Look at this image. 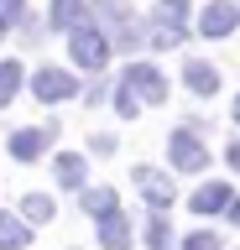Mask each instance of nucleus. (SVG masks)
Listing matches in <instances>:
<instances>
[{
	"instance_id": "obj_1",
	"label": "nucleus",
	"mask_w": 240,
	"mask_h": 250,
	"mask_svg": "<svg viewBox=\"0 0 240 250\" xmlns=\"http://www.w3.org/2000/svg\"><path fill=\"white\" fill-rule=\"evenodd\" d=\"M73 62H79V68H105V62H110V37H105V31L99 26H89V21H84V26H73Z\"/></svg>"
},
{
	"instance_id": "obj_2",
	"label": "nucleus",
	"mask_w": 240,
	"mask_h": 250,
	"mask_svg": "<svg viewBox=\"0 0 240 250\" xmlns=\"http://www.w3.org/2000/svg\"><path fill=\"white\" fill-rule=\"evenodd\" d=\"M183 16H188V5H162L152 21H146V47H177L188 31H183Z\"/></svg>"
},
{
	"instance_id": "obj_3",
	"label": "nucleus",
	"mask_w": 240,
	"mask_h": 250,
	"mask_svg": "<svg viewBox=\"0 0 240 250\" xmlns=\"http://www.w3.org/2000/svg\"><path fill=\"white\" fill-rule=\"evenodd\" d=\"M167 156H173L177 172H204L209 167V151H204V141L193 136V130H173L167 136Z\"/></svg>"
},
{
	"instance_id": "obj_4",
	"label": "nucleus",
	"mask_w": 240,
	"mask_h": 250,
	"mask_svg": "<svg viewBox=\"0 0 240 250\" xmlns=\"http://www.w3.org/2000/svg\"><path fill=\"white\" fill-rule=\"evenodd\" d=\"M136 99H146V104H157V99H167V78L152 68V62H131L126 68V78H120Z\"/></svg>"
},
{
	"instance_id": "obj_5",
	"label": "nucleus",
	"mask_w": 240,
	"mask_h": 250,
	"mask_svg": "<svg viewBox=\"0 0 240 250\" xmlns=\"http://www.w3.org/2000/svg\"><path fill=\"white\" fill-rule=\"evenodd\" d=\"M136 188H141L146 193V203H152V208H157V214H167V208H173V177H167V172H157V167H136Z\"/></svg>"
},
{
	"instance_id": "obj_6",
	"label": "nucleus",
	"mask_w": 240,
	"mask_h": 250,
	"mask_svg": "<svg viewBox=\"0 0 240 250\" xmlns=\"http://www.w3.org/2000/svg\"><path fill=\"white\" fill-rule=\"evenodd\" d=\"M32 94L42 104H58V99H73L79 83H73V73H63V68H42V73L32 78Z\"/></svg>"
},
{
	"instance_id": "obj_7",
	"label": "nucleus",
	"mask_w": 240,
	"mask_h": 250,
	"mask_svg": "<svg viewBox=\"0 0 240 250\" xmlns=\"http://www.w3.org/2000/svg\"><path fill=\"white\" fill-rule=\"evenodd\" d=\"M230 203H235V193H230L224 183H204L188 198V208H193V214H230Z\"/></svg>"
},
{
	"instance_id": "obj_8",
	"label": "nucleus",
	"mask_w": 240,
	"mask_h": 250,
	"mask_svg": "<svg viewBox=\"0 0 240 250\" xmlns=\"http://www.w3.org/2000/svg\"><path fill=\"white\" fill-rule=\"evenodd\" d=\"M235 21H240L235 5H230V0H214V5L204 11V21H198V31H204V37H230V31H235Z\"/></svg>"
},
{
	"instance_id": "obj_9",
	"label": "nucleus",
	"mask_w": 240,
	"mask_h": 250,
	"mask_svg": "<svg viewBox=\"0 0 240 250\" xmlns=\"http://www.w3.org/2000/svg\"><path fill=\"white\" fill-rule=\"evenodd\" d=\"M89 21V0H52V11H47V26L58 31H73Z\"/></svg>"
},
{
	"instance_id": "obj_10",
	"label": "nucleus",
	"mask_w": 240,
	"mask_h": 250,
	"mask_svg": "<svg viewBox=\"0 0 240 250\" xmlns=\"http://www.w3.org/2000/svg\"><path fill=\"white\" fill-rule=\"evenodd\" d=\"M52 130H58V125H42V130H16V136H11V156L37 162V156H42V146L52 141Z\"/></svg>"
},
{
	"instance_id": "obj_11",
	"label": "nucleus",
	"mask_w": 240,
	"mask_h": 250,
	"mask_svg": "<svg viewBox=\"0 0 240 250\" xmlns=\"http://www.w3.org/2000/svg\"><path fill=\"white\" fill-rule=\"evenodd\" d=\"M99 245H105V250H126L131 245V224L120 219V208L99 219Z\"/></svg>"
},
{
	"instance_id": "obj_12",
	"label": "nucleus",
	"mask_w": 240,
	"mask_h": 250,
	"mask_svg": "<svg viewBox=\"0 0 240 250\" xmlns=\"http://www.w3.org/2000/svg\"><path fill=\"white\" fill-rule=\"evenodd\" d=\"M26 245H32V229H26L16 214L0 208V250H26Z\"/></svg>"
},
{
	"instance_id": "obj_13",
	"label": "nucleus",
	"mask_w": 240,
	"mask_h": 250,
	"mask_svg": "<svg viewBox=\"0 0 240 250\" xmlns=\"http://www.w3.org/2000/svg\"><path fill=\"white\" fill-rule=\"evenodd\" d=\"M183 78H188V89H193V94H214V89H219V73H214L209 62H198V58L188 62V73H183Z\"/></svg>"
},
{
	"instance_id": "obj_14",
	"label": "nucleus",
	"mask_w": 240,
	"mask_h": 250,
	"mask_svg": "<svg viewBox=\"0 0 240 250\" xmlns=\"http://www.w3.org/2000/svg\"><path fill=\"white\" fill-rule=\"evenodd\" d=\"M52 167H58V183H63V188H84V156L63 151L58 162H52Z\"/></svg>"
},
{
	"instance_id": "obj_15",
	"label": "nucleus",
	"mask_w": 240,
	"mask_h": 250,
	"mask_svg": "<svg viewBox=\"0 0 240 250\" xmlns=\"http://www.w3.org/2000/svg\"><path fill=\"white\" fill-rule=\"evenodd\" d=\"M21 62L11 58V62H0V104H11V99H16V89H21Z\"/></svg>"
},
{
	"instance_id": "obj_16",
	"label": "nucleus",
	"mask_w": 240,
	"mask_h": 250,
	"mask_svg": "<svg viewBox=\"0 0 240 250\" xmlns=\"http://www.w3.org/2000/svg\"><path fill=\"white\" fill-rule=\"evenodd\" d=\"M84 208H89L94 219L115 214V193H110V188H84Z\"/></svg>"
},
{
	"instance_id": "obj_17",
	"label": "nucleus",
	"mask_w": 240,
	"mask_h": 250,
	"mask_svg": "<svg viewBox=\"0 0 240 250\" xmlns=\"http://www.w3.org/2000/svg\"><path fill=\"white\" fill-rule=\"evenodd\" d=\"M21 208H26V219H32V224H42V219H52V198H42V193H32V198L21 203Z\"/></svg>"
},
{
	"instance_id": "obj_18",
	"label": "nucleus",
	"mask_w": 240,
	"mask_h": 250,
	"mask_svg": "<svg viewBox=\"0 0 240 250\" xmlns=\"http://www.w3.org/2000/svg\"><path fill=\"white\" fill-rule=\"evenodd\" d=\"M167 240H173V234H167V219H152V224H146V245H152V250H167Z\"/></svg>"
},
{
	"instance_id": "obj_19",
	"label": "nucleus",
	"mask_w": 240,
	"mask_h": 250,
	"mask_svg": "<svg viewBox=\"0 0 240 250\" xmlns=\"http://www.w3.org/2000/svg\"><path fill=\"white\" fill-rule=\"evenodd\" d=\"M115 109H120L126 120H136V109H141V99H136V94H131L126 83H120V89H115Z\"/></svg>"
},
{
	"instance_id": "obj_20",
	"label": "nucleus",
	"mask_w": 240,
	"mask_h": 250,
	"mask_svg": "<svg viewBox=\"0 0 240 250\" xmlns=\"http://www.w3.org/2000/svg\"><path fill=\"white\" fill-rule=\"evenodd\" d=\"M183 250H224V245H219V234L198 229V234H188V240H183Z\"/></svg>"
},
{
	"instance_id": "obj_21",
	"label": "nucleus",
	"mask_w": 240,
	"mask_h": 250,
	"mask_svg": "<svg viewBox=\"0 0 240 250\" xmlns=\"http://www.w3.org/2000/svg\"><path fill=\"white\" fill-rule=\"evenodd\" d=\"M21 11H26V0H0V26L21 21Z\"/></svg>"
},
{
	"instance_id": "obj_22",
	"label": "nucleus",
	"mask_w": 240,
	"mask_h": 250,
	"mask_svg": "<svg viewBox=\"0 0 240 250\" xmlns=\"http://www.w3.org/2000/svg\"><path fill=\"white\" fill-rule=\"evenodd\" d=\"M79 94H84V104H99V99L110 94V78H94V83H89V89H79Z\"/></svg>"
},
{
	"instance_id": "obj_23",
	"label": "nucleus",
	"mask_w": 240,
	"mask_h": 250,
	"mask_svg": "<svg viewBox=\"0 0 240 250\" xmlns=\"http://www.w3.org/2000/svg\"><path fill=\"white\" fill-rule=\"evenodd\" d=\"M230 162H235V172H240V141H235V146H230Z\"/></svg>"
},
{
	"instance_id": "obj_24",
	"label": "nucleus",
	"mask_w": 240,
	"mask_h": 250,
	"mask_svg": "<svg viewBox=\"0 0 240 250\" xmlns=\"http://www.w3.org/2000/svg\"><path fill=\"white\" fill-rule=\"evenodd\" d=\"M230 224H240V203H230Z\"/></svg>"
},
{
	"instance_id": "obj_25",
	"label": "nucleus",
	"mask_w": 240,
	"mask_h": 250,
	"mask_svg": "<svg viewBox=\"0 0 240 250\" xmlns=\"http://www.w3.org/2000/svg\"><path fill=\"white\" fill-rule=\"evenodd\" d=\"M162 5H188V0H162Z\"/></svg>"
},
{
	"instance_id": "obj_26",
	"label": "nucleus",
	"mask_w": 240,
	"mask_h": 250,
	"mask_svg": "<svg viewBox=\"0 0 240 250\" xmlns=\"http://www.w3.org/2000/svg\"><path fill=\"white\" fill-rule=\"evenodd\" d=\"M235 125H240V99H235Z\"/></svg>"
}]
</instances>
